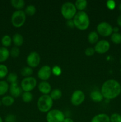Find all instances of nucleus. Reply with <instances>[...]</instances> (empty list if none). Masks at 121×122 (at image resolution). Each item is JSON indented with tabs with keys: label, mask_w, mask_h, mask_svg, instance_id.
Segmentation results:
<instances>
[{
	"label": "nucleus",
	"mask_w": 121,
	"mask_h": 122,
	"mask_svg": "<svg viewBox=\"0 0 121 122\" xmlns=\"http://www.w3.org/2000/svg\"><path fill=\"white\" fill-rule=\"evenodd\" d=\"M20 50L18 47L17 46H14L11 48V51H9V54H10V56H11L13 58H17L20 55Z\"/></svg>",
	"instance_id": "2f4dec72"
},
{
	"label": "nucleus",
	"mask_w": 121,
	"mask_h": 122,
	"mask_svg": "<svg viewBox=\"0 0 121 122\" xmlns=\"http://www.w3.org/2000/svg\"><path fill=\"white\" fill-rule=\"evenodd\" d=\"M9 56H10L9 51L7 48L4 46L0 48V63H4L7 60Z\"/></svg>",
	"instance_id": "dca6fc26"
},
{
	"label": "nucleus",
	"mask_w": 121,
	"mask_h": 122,
	"mask_svg": "<svg viewBox=\"0 0 121 122\" xmlns=\"http://www.w3.org/2000/svg\"><path fill=\"white\" fill-rule=\"evenodd\" d=\"M15 116L13 114H8L5 117V122H15Z\"/></svg>",
	"instance_id": "e433bc0d"
},
{
	"label": "nucleus",
	"mask_w": 121,
	"mask_h": 122,
	"mask_svg": "<svg viewBox=\"0 0 121 122\" xmlns=\"http://www.w3.org/2000/svg\"><path fill=\"white\" fill-rule=\"evenodd\" d=\"M97 32L98 35L104 37L110 36L113 33V27L109 23L102 21L97 26Z\"/></svg>",
	"instance_id": "6e6552de"
},
{
	"label": "nucleus",
	"mask_w": 121,
	"mask_h": 122,
	"mask_svg": "<svg viewBox=\"0 0 121 122\" xmlns=\"http://www.w3.org/2000/svg\"><path fill=\"white\" fill-rule=\"evenodd\" d=\"M37 85V81L34 77H24L21 81L20 86L24 92H31L36 88Z\"/></svg>",
	"instance_id": "0eeeda50"
},
{
	"label": "nucleus",
	"mask_w": 121,
	"mask_h": 122,
	"mask_svg": "<svg viewBox=\"0 0 121 122\" xmlns=\"http://www.w3.org/2000/svg\"><path fill=\"white\" fill-rule=\"evenodd\" d=\"M66 25L70 28H73L74 27V21L72 20H68L67 23H66Z\"/></svg>",
	"instance_id": "4c0bfd02"
},
{
	"label": "nucleus",
	"mask_w": 121,
	"mask_h": 122,
	"mask_svg": "<svg viewBox=\"0 0 121 122\" xmlns=\"http://www.w3.org/2000/svg\"><path fill=\"white\" fill-rule=\"evenodd\" d=\"M1 100H0V106H1Z\"/></svg>",
	"instance_id": "c03bdc74"
},
{
	"label": "nucleus",
	"mask_w": 121,
	"mask_h": 122,
	"mask_svg": "<svg viewBox=\"0 0 121 122\" xmlns=\"http://www.w3.org/2000/svg\"><path fill=\"white\" fill-rule=\"evenodd\" d=\"M112 42L115 44H119L121 43V34L118 33L113 32L110 37Z\"/></svg>",
	"instance_id": "cd10ccee"
},
{
	"label": "nucleus",
	"mask_w": 121,
	"mask_h": 122,
	"mask_svg": "<svg viewBox=\"0 0 121 122\" xmlns=\"http://www.w3.org/2000/svg\"><path fill=\"white\" fill-rule=\"evenodd\" d=\"M77 10L74 4L71 2H66L62 5L60 12L65 19L70 20L73 19L77 14Z\"/></svg>",
	"instance_id": "20e7f679"
},
{
	"label": "nucleus",
	"mask_w": 121,
	"mask_h": 122,
	"mask_svg": "<svg viewBox=\"0 0 121 122\" xmlns=\"http://www.w3.org/2000/svg\"><path fill=\"white\" fill-rule=\"evenodd\" d=\"M21 98L24 102H30L33 99V95L30 92H24L21 95Z\"/></svg>",
	"instance_id": "7c9ffc66"
},
{
	"label": "nucleus",
	"mask_w": 121,
	"mask_h": 122,
	"mask_svg": "<svg viewBox=\"0 0 121 122\" xmlns=\"http://www.w3.org/2000/svg\"><path fill=\"white\" fill-rule=\"evenodd\" d=\"M65 118L64 113L58 109L51 110L46 117L47 122H63Z\"/></svg>",
	"instance_id": "423d86ee"
},
{
	"label": "nucleus",
	"mask_w": 121,
	"mask_h": 122,
	"mask_svg": "<svg viewBox=\"0 0 121 122\" xmlns=\"http://www.w3.org/2000/svg\"><path fill=\"white\" fill-rule=\"evenodd\" d=\"M120 72H121V70H120Z\"/></svg>",
	"instance_id": "49530a36"
},
{
	"label": "nucleus",
	"mask_w": 121,
	"mask_h": 122,
	"mask_svg": "<svg viewBox=\"0 0 121 122\" xmlns=\"http://www.w3.org/2000/svg\"><path fill=\"white\" fill-rule=\"evenodd\" d=\"M120 63L121 64V60H120Z\"/></svg>",
	"instance_id": "a18cd8bd"
},
{
	"label": "nucleus",
	"mask_w": 121,
	"mask_h": 122,
	"mask_svg": "<svg viewBox=\"0 0 121 122\" xmlns=\"http://www.w3.org/2000/svg\"><path fill=\"white\" fill-rule=\"evenodd\" d=\"M90 98L94 102H101L103 100V97L101 92L98 91H93L90 93Z\"/></svg>",
	"instance_id": "a211bd4d"
},
{
	"label": "nucleus",
	"mask_w": 121,
	"mask_h": 122,
	"mask_svg": "<svg viewBox=\"0 0 121 122\" xmlns=\"http://www.w3.org/2000/svg\"><path fill=\"white\" fill-rule=\"evenodd\" d=\"M52 75V68L47 65H45L40 68L37 72V76L40 80L46 81Z\"/></svg>",
	"instance_id": "f8f14e48"
},
{
	"label": "nucleus",
	"mask_w": 121,
	"mask_h": 122,
	"mask_svg": "<svg viewBox=\"0 0 121 122\" xmlns=\"http://www.w3.org/2000/svg\"><path fill=\"white\" fill-rule=\"evenodd\" d=\"M11 4L17 10H21L25 6V2L23 0H11Z\"/></svg>",
	"instance_id": "4be33fe9"
},
{
	"label": "nucleus",
	"mask_w": 121,
	"mask_h": 122,
	"mask_svg": "<svg viewBox=\"0 0 121 122\" xmlns=\"http://www.w3.org/2000/svg\"><path fill=\"white\" fill-rule=\"evenodd\" d=\"M17 122L15 121V122Z\"/></svg>",
	"instance_id": "de8ad7c7"
},
{
	"label": "nucleus",
	"mask_w": 121,
	"mask_h": 122,
	"mask_svg": "<svg viewBox=\"0 0 121 122\" xmlns=\"http://www.w3.org/2000/svg\"><path fill=\"white\" fill-rule=\"evenodd\" d=\"M72 20L75 27L80 30H85L90 26V18L84 11L77 12Z\"/></svg>",
	"instance_id": "f03ea898"
},
{
	"label": "nucleus",
	"mask_w": 121,
	"mask_h": 122,
	"mask_svg": "<svg viewBox=\"0 0 121 122\" xmlns=\"http://www.w3.org/2000/svg\"><path fill=\"white\" fill-rule=\"evenodd\" d=\"M53 100L49 95H42L39 98L37 102V106L40 112L47 113L52 108Z\"/></svg>",
	"instance_id": "7ed1b4c3"
},
{
	"label": "nucleus",
	"mask_w": 121,
	"mask_h": 122,
	"mask_svg": "<svg viewBox=\"0 0 121 122\" xmlns=\"http://www.w3.org/2000/svg\"><path fill=\"white\" fill-rule=\"evenodd\" d=\"M52 73L56 76H59L61 74V69L58 66H55L53 68H52Z\"/></svg>",
	"instance_id": "72a5a7b5"
},
{
	"label": "nucleus",
	"mask_w": 121,
	"mask_h": 122,
	"mask_svg": "<svg viewBox=\"0 0 121 122\" xmlns=\"http://www.w3.org/2000/svg\"><path fill=\"white\" fill-rule=\"evenodd\" d=\"M110 122H121V115L119 113H113L110 117Z\"/></svg>",
	"instance_id": "473e14b6"
},
{
	"label": "nucleus",
	"mask_w": 121,
	"mask_h": 122,
	"mask_svg": "<svg viewBox=\"0 0 121 122\" xmlns=\"http://www.w3.org/2000/svg\"><path fill=\"white\" fill-rule=\"evenodd\" d=\"M62 92L59 89H54L51 91L50 97L53 100H58L62 97Z\"/></svg>",
	"instance_id": "b1692460"
},
{
	"label": "nucleus",
	"mask_w": 121,
	"mask_h": 122,
	"mask_svg": "<svg viewBox=\"0 0 121 122\" xmlns=\"http://www.w3.org/2000/svg\"><path fill=\"white\" fill-rule=\"evenodd\" d=\"M88 41L91 44H96L98 41V34L97 32L92 31L88 35Z\"/></svg>",
	"instance_id": "412c9836"
},
{
	"label": "nucleus",
	"mask_w": 121,
	"mask_h": 122,
	"mask_svg": "<svg viewBox=\"0 0 121 122\" xmlns=\"http://www.w3.org/2000/svg\"><path fill=\"white\" fill-rule=\"evenodd\" d=\"M38 89L43 95H48L52 91L51 85L46 81H42L38 85Z\"/></svg>",
	"instance_id": "4468645a"
},
{
	"label": "nucleus",
	"mask_w": 121,
	"mask_h": 122,
	"mask_svg": "<svg viewBox=\"0 0 121 122\" xmlns=\"http://www.w3.org/2000/svg\"><path fill=\"white\" fill-rule=\"evenodd\" d=\"M8 75V69L5 64H0V79H4Z\"/></svg>",
	"instance_id": "bb28decb"
},
{
	"label": "nucleus",
	"mask_w": 121,
	"mask_h": 122,
	"mask_svg": "<svg viewBox=\"0 0 121 122\" xmlns=\"http://www.w3.org/2000/svg\"><path fill=\"white\" fill-rule=\"evenodd\" d=\"M75 6L79 11H84L87 6V1L86 0H77L75 2Z\"/></svg>",
	"instance_id": "5701e85b"
},
{
	"label": "nucleus",
	"mask_w": 121,
	"mask_h": 122,
	"mask_svg": "<svg viewBox=\"0 0 121 122\" xmlns=\"http://www.w3.org/2000/svg\"><path fill=\"white\" fill-rule=\"evenodd\" d=\"M117 25H119V26L121 27V14L119 15V16L117 17Z\"/></svg>",
	"instance_id": "58836bf2"
},
{
	"label": "nucleus",
	"mask_w": 121,
	"mask_h": 122,
	"mask_svg": "<svg viewBox=\"0 0 121 122\" xmlns=\"http://www.w3.org/2000/svg\"><path fill=\"white\" fill-rule=\"evenodd\" d=\"M26 20V14L23 10H16L12 14L11 21L13 26L19 28L23 26Z\"/></svg>",
	"instance_id": "39448f33"
},
{
	"label": "nucleus",
	"mask_w": 121,
	"mask_h": 122,
	"mask_svg": "<svg viewBox=\"0 0 121 122\" xmlns=\"http://www.w3.org/2000/svg\"><path fill=\"white\" fill-rule=\"evenodd\" d=\"M33 69L32 68L30 67H24L23 69H21V71H20V73L24 76V77H30L31 75L33 74Z\"/></svg>",
	"instance_id": "a878e982"
},
{
	"label": "nucleus",
	"mask_w": 121,
	"mask_h": 122,
	"mask_svg": "<svg viewBox=\"0 0 121 122\" xmlns=\"http://www.w3.org/2000/svg\"><path fill=\"white\" fill-rule=\"evenodd\" d=\"M106 5L109 9L113 10L115 8V7H116V3L113 0H109V1H107Z\"/></svg>",
	"instance_id": "f704fd0d"
},
{
	"label": "nucleus",
	"mask_w": 121,
	"mask_h": 122,
	"mask_svg": "<svg viewBox=\"0 0 121 122\" xmlns=\"http://www.w3.org/2000/svg\"><path fill=\"white\" fill-rule=\"evenodd\" d=\"M12 38L10 36L8 35H5L3 36L1 39V44L3 45L4 47H8L10 46L12 44Z\"/></svg>",
	"instance_id": "393cba45"
},
{
	"label": "nucleus",
	"mask_w": 121,
	"mask_h": 122,
	"mask_svg": "<svg viewBox=\"0 0 121 122\" xmlns=\"http://www.w3.org/2000/svg\"><path fill=\"white\" fill-rule=\"evenodd\" d=\"M119 28L117 27H114V28H113V32H114V33H118L119 32Z\"/></svg>",
	"instance_id": "a19ab883"
},
{
	"label": "nucleus",
	"mask_w": 121,
	"mask_h": 122,
	"mask_svg": "<svg viewBox=\"0 0 121 122\" xmlns=\"http://www.w3.org/2000/svg\"><path fill=\"white\" fill-rule=\"evenodd\" d=\"M9 85L5 81H0V96L4 95L9 90Z\"/></svg>",
	"instance_id": "aec40b11"
},
{
	"label": "nucleus",
	"mask_w": 121,
	"mask_h": 122,
	"mask_svg": "<svg viewBox=\"0 0 121 122\" xmlns=\"http://www.w3.org/2000/svg\"><path fill=\"white\" fill-rule=\"evenodd\" d=\"M9 91L11 94V96L13 98H17L22 95L23 90L21 86H19L17 82L11 83L9 87Z\"/></svg>",
	"instance_id": "ddd939ff"
},
{
	"label": "nucleus",
	"mask_w": 121,
	"mask_h": 122,
	"mask_svg": "<svg viewBox=\"0 0 121 122\" xmlns=\"http://www.w3.org/2000/svg\"><path fill=\"white\" fill-rule=\"evenodd\" d=\"M85 97V94L82 91L76 90L71 95V102L73 106H78L84 102Z\"/></svg>",
	"instance_id": "9d476101"
},
{
	"label": "nucleus",
	"mask_w": 121,
	"mask_h": 122,
	"mask_svg": "<svg viewBox=\"0 0 121 122\" xmlns=\"http://www.w3.org/2000/svg\"><path fill=\"white\" fill-rule=\"evenodd\" d=\"M12 41L15 46H20L23 44V37L20 33H15L12 37Z\"/></svg>",
	"instance_id": "f3484780"
},
{
	"label": "nucleus",
	"mask_w": 121,
	"mask_h": 122,
	"mask_svg": "<svg viewBox=\"0 0 121 122\" xmlns=\"http://www.w3.org/2000/svg\"><path fill=\"white\" fill-rule=\"evenodd\" d=\"M14 102V98L11 95H5L1 99V104L6 107H9L12 106Z\"/></svg>",
	"instance_id": "6ab92c4d"
},
{
	"label": "nucleus",
	"mask_w": 121,
	"mask_h": 122,
	"mask_svg": "<svg viewBox=\"0 0 121 122\" xmlns=\"http://www.w3.org/2000/svg\"><path fill=\"white\" fill-rule=\"evenodd\" d=\"M91 122H110V117L105 113H100L94 116Z\"/></svg>",
	"instance_id": "2eb2a0df"
},
{
	"label": "nucleus",
	"mask_w": 121,
	"mask_h": 122,
	"mask_svg": "<svg viewBox=\"0 0 121 122\" xmlns=\"http://www.w3.org/2000/svg\"><path fill=\"white\" fill-rule=\"evenodd\" d=\"M63 122H74L72 119H71L70 117H65Z\"/></svg>",
	"instance_id": "ea45409f"
},
{
	"label": "nucleus",
	"mask_w": 121,
	"mask_h": 122,
	"mask_svg": "<svg viewBox=\"0 0 121 122\" xmlns=\"http://www.w3.org/2000/svg\"><path fill=\"white\" fill-rule=\"evenodd\" d=\"M110 48V43L109 41L105 39L98 41L96 44L94 46L95 52H97L98 54H104L107 52Z\"/></svg>",
	"instance_id": "9b49d317"
},
{
	"label": "nucleus",
	"mask_w": 121,
	"mask_h": 122,
	"mask_svg": "<svg viewBox=\"0 0 121 122\" xmlns=\"http://www.w3.org/2000/svg\"><path fill=\"white\" fill-rule=\"evenodd\" d=\"M17 79L18 76L15 73H10L7 76V82L10 84L17 82Z\"/></svg>",
	"instance_id": "c85d7f7f"
},
{
	"label": "nucleus",
	"mask_w": 121,
	"mask_h": 122,
	"mask_svg": "<svg viewBox=\"0 0 121 122\" xmlns=\"http://www.w3.org/2000/svg\"><path fill=\"white\" fill-rule=\"evenodd\" d=\"M119 9L120 11H121V3L119 5Z\"/></svg>",
	"instance_id": "79ce46f5"
},
{
	"label": "nucleus",
	"mask_w": 121,
	"mask_h": 122,
	"mask_svg": "<svg viewBox=\"0 0 121 122\" xmlns=\"http://www.w3.org/2000/svg\"><path fill=\"white\" fill-rule=\"evenodd\" d=\"M100 92L104 98L107 100L115 99L121 93V84L116 80L109 79L102 85Z\"/></svg>",
	"instance_id": "f257e3e1"
},
{
	"label": "nucleus",
	"mask_w": 121,
	"mask_h": 122,
	"mask_svg": "<svg viewBox=\"0 0 121 122\" xmlns=\"http://www.w3.org/2000/svg\"><path fill=\"white\" fill-rule=\"evenodd\" d=\"M26 62L28 67L35 68L39 66L40 62V55L36 51H32L27 56Z\"/></svg>",
	"instance_id": "1a4fd4ad"
},
{
	"label": "nucleus",
	"mask_w": 121,
	"mask_h": 122,
	"mask_svg": "<svg viewBox=\"0 0 121 122\" xmlns=\"http://www.w3.org/2000/svg\"><path fill=\"white\" fill-rule=\"evenodd\" d=\"M36 12V8L33 5H28L25 9L24 13H26V15L32 16Z\"/></svg>",
	"instance_id": "c756f323"
},
{
	"label": "nucleus",
	"mask_w": 121,
	"mask_h": 122,
	"mask_svg": "<svg viewBox=\"0 0 121 122\" xmlns=\"http://www.w3.org/2000/svg\"><path fill=\"white\" fill-rule=\"evenodd\" d=\"M0 122H3V120H2V117L1 116H0Z\"/></svg>",
	"instance_id": "37998d69"
},
{
	"label": "nucleus",
	"mask_w": 121,
	"mask_h": 122,
	"mask_svg": "<svg viewBox=\"0 0 121 122\" xmlns=\"http://www.w3.org/2000/svg\"><path fill=\"white\" fill-rule=\"evenodd\" d=\"M95 53V50L94 48L92 47H89L86 48V50H85V54L87 56H91L93 55H94V54Z\"/></svg>",
	"instance_id": "c9c22d12"
}]
</instances>
